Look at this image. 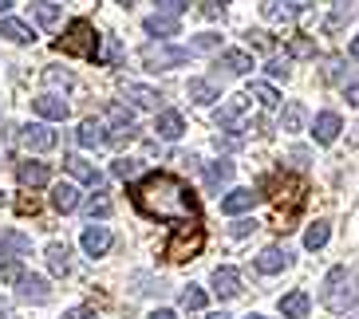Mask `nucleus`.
<instances>
[{
	"label": "nucleus",
	"mask_w": 359,
	"mask_h": 319,
	"mask_svg": "<svg viewBox=\"0 0 359 319\" xmlns=\"http://www.w3.org/2000/svg\"><path fill=\"white\" fill-rule=\"evenodd\" d=\"M205 319H229V316H225V311H210Z\"/></svg>",
	"instance_id": "53"
},
{
	"label": "nucleus",
	"mask_w": 359,
	"mask_h": 319,
	"mask_svg": "<svg viewBox=\"0 0 359 319\" xmlns=\"http://www.w3.org/2000/svg\"><path fill=\"white\" fill-rule=\"evenodd\" d=\"M28 253H32V241L20 229H4L0 233V260H24Z\"/></svg>",
	"instance_id": "11"
},
{
	"label": "nucleus",
	"mask_w": 359,
	"mask_h": 319,
	"mask_svg": "<svg viewBox=\"0 0 359 319\" xmlns=\"http://www.w3.org/2000/svg\"><path fill=\"white\" fill-rule=\"evenodd\" d=\"M348 55H351V59H359V36H355V40L348 43Z\"/></svg>",
	"instance_id": "52"
},
{
	"label": "nucleus",
	"mask_w": 359,
	"mask_h": 319,
	"mask_svg": "<svg viewBox=\"0 0 359 319\" xmlns=\"http://www.w3.org/2000/svg\"><path fill=\"white\" fill-rule=\"evenodd\" d=\"M75 142L83 150H95L107 142V127L103 122H95V118H87V122H79V130H75Z\"/></svg>",
	"instance_id": "21"
},
{
	"label": "nucleus",
	"mask_w": 359,
	"mask_h": 319,
	"mask_svg": "<svg viewBox=\"0 0 359 319\" xmlns=\"http://www.w3.org/2000/svg\"><path fill=\"white\" fill-rule=\"evenodd\" d=\"M249 103H253V99H249V91H245V95H237V99H233V103H225L222 111L213 115V122H217V127H222V130H229L233 139H241L245 130H249V127H245V118H241V111H245V106H249Z\"/></svg>",
	"instance_id": "7"
},
{
	"label": "nucleus",
	"mask_w": 359,
	"mask_h": 319,
	"mask_svg": "<svg viewBox=\"0 0 359 319\" xmlns=\"http://www.w3.org/2000/svg\"><path fill=\"white\" fill-rule=\"evenodd\" d=\"M20 146L32 150V154H43V150L55 146V130L48 122H28V127H20Z\"/></svg>",
	"instance_id": "9"
},
{
	"label": "nucleus",
	"mask_w": 359,
	"mask_h": 319,
	"mask_svg": "<svg viewBox=\"0 0 359 319\" xmlns=\"http://www.w3.org/2000/svg\"><path fill=\"white\" fill-rule=\"evenodd\" d=\"M16 178H20L24 190H40V185L52 181V170H48L43 162H20V166H16Z\"/></svg>",
	"instance_id": "16"
},
{
	"label": "nucleus",
	"mask_w": 359,
	"mask_h": 319,
	"mask_svg": "<svg viewBox=\"0 0 359 319\" xmlns=\"http://www.w3.org/2000/svg\"><path fill=\"white\" fill-rule=\"evenodd\" d=\"M213 67H225L229 75H249L253 71V55L249 52H222Z\"/></svg>",
	"instance_id": "26"
},
{
	"label": "nucleus",
	"mask_w": 359,
	"mask_h": 319,
	"mask_svg": "<svg viewBox=\"0 0 359 319\" xmlns=\"http://www.w3.org/2000/svg\"><path fill=\"white\" fill-rule=\"evenodd\" d=\"M118 4H127V8H130V4H135V0H118Z\"/></svg>",
	"instance_id": "56"
},
{
	"label": "nucleus",
	"mask_w": 359,
	"mask_h": 319,
	"mask_svg": "<svg viewBox=\"0 0 359 319\" xmlns=\"http://www.w3.org/2000/svg\"><path fill=\"white\" fill-rule=\"evenodd\" d=\"M348 103H359V83L348 87Z\"/></svg>",
	"instance_id": "51"
},
{
	"label": "nucleus",
	"mask_w": 359,
	"mask_h": 319,
	"mask_svg": "<svg viewBox=\"0 0 359 319\" xmlns=\"http://www.w3.org/2000/svg\"><path fill=\"white\" fill-rule=\"evenodd\" d=\"M327 236H332V225H327V221L308 225V233H304V248H308V253H316V248H324V245H327Z\"/></svg>",
	"instance_id": "33"
},
{
	"label": "nucleus",
	"mask_w": 359,
	"mask_h": 319,
	"mask_svg": "<svg viewBox=\"0 0 359 319\" xmlns=\"http://www.w3.org/2000/svg\"><path fill=\"white\" fill-rule=\"evenodd\" d=\"M64 319H99L91 308H72V311H64Z\"/></svg>",
	"instance_id": "48"
},
{
	"label": "nucleus",
	"mask_w": 359,
	"mask_h": 319,
	"mask_svg": "<svg viewBox=\"0 0 359 319\" xmlns=\"http://www.w3.org/2000/svg\"><path fill=\"white\" fill-rule=\"evenodd\" d=\"M0 36H4V40H12V43H32L36 40V32L32 28H28V24L24 20H0Z\"/></svg>",
	"instance_id": "31"
},
{
	"label": "nucleus",
	"mask_w": 359,
	"mask_h": 319,
	"mask_svg": "<svg viewBox=\"0 0 359 319\" xmlns=\"http://www.w3.org/2000/svg\"><path fill=\"white\" fill-rule=\"evenodd\" d=\"M249 99H257L261 106H276V103H280L276 87H269V83H249Z\"/></svg>",
	"instance_id": "38"
},
{
	"label": "nucleus",
	"mask_w": 359,
	"mask_h": 319,
	"mask_svg": "<svg viewBox=\"0 0 359 319\" xmlns=\"http://www.w3.org/2000/svg\"><path fill=\"white\" fill-rule=\"evenodd\" d=\"M111 241H115V236H111V229H107V225H87L83 236H79V245H83V253L91 256V260L111 253Z\"/></svg>",
	"instance_id": "10"
},
{
	"label": "nucleus",
	"mask_w": 359,
	"mask_h": 319,
	"mask_svg": "<svg viewBox=\"0 0 359 319\" xmlns=\"http://www.w3.org/2000/svg\"><path fill=\"white\" fill-rule=\"evenodd\" d=\"M142 64L150 71H170V67L190 64V48H178V43H147L142 48Z\"/></svg>",
	"instance_id": "5"
},
{
	"label": "nucleus",
	"mask_w": 359,
	"mask_h": 319,
	"mask_svg": "<svg viewBox=\"0 0 359 319\" xmlns=\"http://www.w3.org/2000/svg\"><path fill=\"white\" fill-rule=\"evenodd\" d=\"M118 64H123V43L115 36H103L95 52V67H118Z\"/></svg>",
	"instance_id": "24"
},
{
	"label": "nucleus",
	"mask_w": 359,
	"mask_h": 319,
	"mask_svg": "<svg viewBox=\"0 0 359 319\" xmlns=\"http://www.w3.org/2000/svg\"><path fill=\"white\" fill-rule=\"evenodd\" d=\"M111 209H115V205H111L107 193H91V197H87V213H91V221H95V217H107Z\"/></svg>",
	"instance_id": "40"
},
{
	"label": "nucleus",
	"mask_w": 359,
	"mask_h": 319,
	"mask_svg": "<svg viewBox=\"0 0 359 319\" xmlns=\"http://www.w3.org/2000/svg\"><path fill=\"white\" fill-rule=\"evenodd\" d=\"M48 268H52L55 276H67V272H72V248L60 245V241L48 245Z\"/></svg>",
	"instance_id": "30"
},
{
	"label": "nucleus",
	"mask_w": 359,
	"mask_h": 319,
	"mask_svg": "<svg viewBox=\"0 0 359 319\" xmlns=\"http://www.w3.org/2000/svg\"><path fill=\"white\" fill-rule=\"evenodd\" d=\"M201 245H205V229H201L198 221L178 225V233L166 241V256L170 260H194V256L201 253Z\"/></svg>",
	"instance_id": "4"
},
{
	"label": "nucleus",
	"mask_w": 359,
	"mask_h": 319,
	"mask_svg": "<svg viewBox=\"0 0 359 319\" xmlns=\"http://www.w3.org/2000/svg\"><path fill=\"white\" fill-rule=\"evenodd\" d=\"M249 43H257L261 52H273V40H269L264 32H249Z\"/></svg>",
	"instance_id": "46"
},
{
	"label": "nucleus",
	"mask_w": 359,
	"mask_h": 319,
	"mask_svg": "<svg viewBox=\"0 0 359 319\" xmlns=\"http://www.w3.org/2000/svg\"><path fill=\"white\" fill-rule=\"evenodd\" d=\"M186 95H190L198 106H210L213 99H222V95H217V87H213L210 79H190V87H186Z\"/></svg>",
	"instance_id": "32"
},
{
	"label": "nucleus",
	"mask_w": 359,
	"mask_h": 319,
	"mask_svg": "<svg viewBox=\"0 0 359 319\" xmlns=\"http://www.w3.org/2000/svg\"><path fill=\"white\" fill-rule=\"evenodd\" d=\"M32 16L43 28H55V24H60V8H55L52 0H32Z\"/></svg>",
	"instance_id": "35"
},
{
	"label": "nucleus",
	"mask_w": 359,
	"mask_h": 319,
	"mask_svg": "<svg viewBox=\"0 0 359 319\" xmlns=\"http://www.w3.org/2000/svg\"><path fill=\"white\" fill-rule=\"evenodd\" d=\"M147 32L158 36V40H166V36H182V24H178V16L154 12V16H147Z\"/></svg>",
	"instance_id": "23"
},
{
	"label": "nucleus",
	"mask_w": 359,
	"mask_h": 319,
	"mask_svg": "<svg viewBox=\"0 0 359 319\" xmlns=\"http://www.w3.org/2000/svg\"><path fill=\"white\" fill-rule=\"evenodd\" d=\"M43 79H48V83H64V87H72V75H67V71H43Z\"/></svg>",
	"instance_id": "47"
},
{
	"label": "nucleus",
	"mask_w": 359,
	"mask_h": 319,
	"mask_svg": "<svg viewBox=\"0 0 359 319\" xmlns=\"http://www.w3.org/2000/svg\"><path fill=\"white\" fill-rule=\"evenodd\" d=\"M288 59H316V40L292 36V40H288Z\"/></svg>",
	"instance_id": "34"
},
{
	"label": "nucleus",
	"mask_w": 359,
	"mask_h": 319,
	"mask_svg": "<svg viewBox=\"0 0 359 319\" xmlns=\"http://www.w3.org/2000/svg\"><path fill=\"white\" fill-rule=\"evenodd\" d=\"M0 319H12V316H8V311H0Z\"/></svg>",
	"instance_id": "57"
},
{
	"label": "nucleus",
	"mask_w": 359,
	"mask_h": 319,
	"mask_svg": "<svg viewBox=\"0 0 359 319\" xmlns=\"http://www.w3.org/2000/svg\"><path fill=\"white\" fill-rule=\"evenodd\" d=\"M264 71L273 75V79H288V55H285V59H280V55H273V59L264 64Z\"/></svg>",
	"instance_id": "43"
},
{
	"label": "nucleus",
	"mask_w": 359,
	"mask_h": 319,
	"mask_svg": "<svg viewBox=\"0 0 359 319\" xmlns=\"http://www.w3.org/2000/svg\"><path fill=\"white\" fill-rule=\"evenodd\" d=\"M257 229V221H249V217H241V221H233V236H249Z\"/></svg>",
	"instance_id": "45"
},
{
	"label": "nucleus",
	"mask_w": 359,
	"mask_h": 319,
	"mask_svg": "<svg viewBox=\"0 0 359 319\" xmlns=\"http://www.w3.org/2000/svg\"><path fill=\"white\" fill-rule=\"evenodd\" d=\"M24 276H28V272L20 268V260H4V264H0V280H4V284H20Z\"/></svg>",
	"instance_id": "42"
},
{
	"label": "nucleus",
	"mask_w": 359,
	"mask_h": 319,
	"mask_svg": "<svg viewBox=\"0 0 359 319\" xmlns=\"http://www.w3.org/2000/svg\"><path fill=\"white\" fill-rule=\"evenodd\" d=\"M64 166H67V173H72V178L87 181V185H95V190H103V173H99L87 158H79V154H67Z\"/></svg>",
	"instance_id": "17"
},
{
	"label": "nucleus",
	"mask_w": 359,
	"mask_h": 319,
	"mask_svg": "<svg viewBox=\"0 0 359 319\" xmlns=\"http://www.w3.org/2000/svg\"><path fill=\"white\" fill-rule=\"evenodd\" d=\"M300 127H304V106L288 103L285 115H280V130H288V134H292V130H300Z\"/></svg>",
	"instance_id": "37"
},
{
	"label": "nucleus",
	"mask_w": 359,
	"mask_h": 319,
	"mask_svg": "<svg viewBox=\"0 0 359 319\" xmlns=\"http://www.w3.org/2000/svg\"><path fill=\"white\" fill-rule=\"evenodd\" d=\"M130 201L150 221L170 225H194L198 221V197L178 173H147L130 185Z\"/></svg>",
	"instance_id": "1"
},
{
	"label": "nucleus",
	"mask_w": 359,
	"mask_h": 319,
	"mask_svg": "<svg viewBox=\"0 0 359 319\" xmlns=\"http://www.w3.org/2000/svg\"><path fill=\"white\" fill-rule=\"evenodd\" d=\"M130 139H135V115L123 103H111L107 106V142L111 146H123Z\"/></svg>",
	"instance_id": "6"
},
{
	"label": "nucleus",
	"mask_w": 359,
	"mask_h": 319,
	"mask_svg": "<svg viewBox=\"0 0 359 319\" xmlns=\"http://www.w3.org/2000/svg\"><path fill=\"white\" fill-rule=\"evenodd\" d=\"M213 296L217 299H233V296H241V272L237 268H213Z\"/></svg>",
	"instance_id": "12"
},
{
	"label": "nucleus",
	"mask_w": 359,
	"mask_h": 319,
	"mask_svg": "<svg viewBox=\"0 0 359 319\" xmlns=\"http://www.w3.org/2000/svg\"><path fill=\"white\" fill-rule=\"evenodd\" d=\"M158 4V12H166V16H178V12L190 8V0H154Z\"/></svg>",
	"instance_id": "44"
},
{
	"label": "nucleus",
	"mask_w": 359,
	"mask_h": 319,
	"mask_svg": "<svg viewBox=\"0 0 359 319\" xmlns=\"http://www.w3.org/2000/svg\"><path fill=\"white\" fill-rule=\"evenodd\" d=\"M217 4H229V0H217Z\"/></svg>",
	"instance_id": "58"
},
{
	"label": "nucleus",
	"mask_w": 359,
	"mask_h": 319,
	"mask_svg": "<svg viewBox=\"0 0 359 319\" xmlns=\"http://www.w3.org/2000/svg\"><path fill=\"white\" fill-rule=\"evenodd\" d=\"M20 296L28 299V304H48V299H52V288H48L43 276H32V272H28V276L20 280Z\"/></svg>",
	"instance_id": "22"
},
{
	"label": "nucleus",
	"mask_w": 359,
	"mask_h": 319,
	"mask_svg": "<svg viewBox=\"0 0 359 319\" xmlns=\"http://www.w3.org/2000/svg\"><path fill=\"white\" fill-rule=\"evenodd\" d=\"M229 178H233V162H225V158L222 162H205V190L217 193Z\"/></svg>",
	"instance_id": "29"
},
{
	"label": "nucleus",
	"mask_w": 359,
	"mask_h": 319,
	"mask_svg": "<svg viewBox=\"0 0 359 319\" xmlns=\"http://www.w3.org/2000/svg\"><path fill=\"white\" fill-rule=\"evenodd\" d=\"M257 197H261L257 190H233V193H225V197H222V213H229V217L249 213L257 205Z\"/></svg>",
	"instance_id": "18"
},
{
	"label": "nucleus",
	"mask_w": 359,
	"mask_h": 319,
	"mask_svg": "<svg viewBox=\"0 0 359 319\" xmlns=\"http://www.w3.org/2000/svg\"><path fill=\"white\" fill-rule=\"evenodd\" d=\"M339 130H344V122H339L336 111H320V115H316V127H312V139H316L320 146H332V142L339 139Z\"/></svg>",
	"instance_id": "13"
},
{
	"label": "nucleus",
	"mask_w": 359,
	"mask_h": 319,
	"mask_svg": "<svg viewBox=\"0 0 359 319\" xmlns=\"http://www.w3.org/2000/svg\"><path fill=\"white\" fill-rule=\"evenodd\" d=\"M111 173L123 178V181H130V178L142 173V162H138V158H115V162H111Z\"/></svg>",
	"instance_id": "36"
},
{
	"label": "nucleus",
	"mask_w": 359,
	"mask_h": 319,
	"mask_svg": "<svg viewBox=\"0 0 359 319\" xmlns=\"http://www.w3.org/2000/svg\"><path fill=\"white\" fill-rule=\"evenodd\" d=\"M52 209L55 213H72V209H79V190H75L72 181H60L52 190Z\"/></svg>",
	"instance_id": "25"
},
{
	"label": "nucleus",
	"mask_w": 359,
	"mask_h": 319,
	"mask_svg": "<svg viewBox=\"0 0 359 319\" xmlns=\"http://www.w3.org/2000/svg\"><path fill=\"white\" fill-rule=\"evenodd\" d=\"M245 319H269V316H245Z\"/></svg>",
	"instance_id": "55"
},
{
	"label": "nucleus",
	"mask_w": 359,
	"mask_h": 319,
	"mask_svg": "<svg viewBox=\"0 0 359 319\" xmlns=\"http://www.w3.org/2000/svg\"><path fill=\"white\" fill-rule=\"evenodd\" d=\"M288 264H292V253H288V248H280V245L264 248V253L257 256V272H264V276H276V272H285Z\"/></svg>",
	"instance_id": "14"
},
{
	"label": "nucleus",
	"mask_w": 359,
	"mask_h": 319,
	"mask_svg": "<svg viewBox=\"0 0 359 319\" xmlns=\"http://www.w3.org/2000/svg\"><path fill=\"white\" fill-rule=\"evenodd\" d=\"M150 319H178L170 308H158V311H150Z\"/></svg>",
	"instance_id": "50"
},
{
	"label": "nucleus",
	"mask_w": 359,
	"mask_h": 319,
	"mask_svg": "<svg viewBox=\"0 0 359 319\" xmlns=\"http://www.w3.org/2000/svg\"><path fill=\"white\" fill-rule=\"evenodd\" d=\"M127 99L135 106H142V111H158V106H162L158 91H154V87H142V83H127Z\"/></svg>",
	"instance_id": "27"
},
{
	"label": "nucleus",
	"mask_w": 359,
	"mask_h": 319,
	"mask_svg": "<svg viewBox=\"0 0 359 319\" xmlns=\"http://www.w3.org/2000/svg\"><path fill=\"white\" fill-rule=\"evenodd\" d=\"M99 40H103V36H95V24L79 16V20L67 24V32L55 40V48H60L64 55H83V59H95Z\"/></svg>",
	"instance_id": "3"
},
{
	"label": "nucleus",
	"mask_w": 359,
	"mask_h": 319,
	"mask_svg": "<svg viewBox=\"0 0 359 319\" xmlns=\"http://www.w3.org/2000/svg\"><path fill=\"white\" fill-rule=\"evenodd\" d=\"M320 304L327 311H336V316H348L351 308L359 304V272L348 264L332 268L324 276V292H320Z\"/></svg>",
	"instance_id": "2"
},
{
	"label": "nucleus",
	"mask_w": 359,
	"mask_h": 319,
	"mask_svg": "<svg viewBox=\"0 0 359 319\" xmlns=\"http://www.w3.org/2000/svg\"><path fill=\"white\" fill-rule=\"evenodd\" d=\"M182 308H186V311H201V308H205V292H201L198 284H190L186 292H182Z\"/></svg>",
	"instance_id": "41"
},
{
	"label": "nucleus",
	"mask_w": 359,
	"mask_h": 319,
	"mask_svg": "<svg viewBox=\"0 0 359 319\" xmlns=\"http://www.w3.org/2000/svg\"><path fill=\"white\" fill-rule=\"evenodd\" d=\"M32 111H36L40 118H48V122H64V118L72 115V106H67L60 95H40V99H32Z\"/></svg>",
	"instance_id": "15"
},
{
	"label": "nucleus",
	"mask_w": 359,
	"mask_h": 319,
	"mask_svg": "<svg viewBox=\"0 0 359 319\" xmlns=\"http://www.w3.org/2000/svg\"><path fill=\"white\" fill-rule=\"evenodd\" d=\"M217 48H222V36L217 32H201L190 40V52H217Z\"/></svg>",
	"instance_id": "39"
},
{
	"label": "nucleus",
	"mask_w": 359,
	"mask_h": 319,
	"mask_svg": "<svg viewBox=\"0 0 359 319\" xmlns=\"http://www.w3.org/2000/svg\"><path fill=\"white\" fill-rule=\"evenodd\" d=\"M12 8V0H0V12H8Z\"/></svg>",
	"instance_id": "54"
},
{
	"label": "nucleus",
	"mask_w": 359,
	"mask_h": 319,
	"mask_svg": "<svg viewBox=\"0 0 359 319\" xmlns=\"http://www.w3.org/2000/svg\"><path fill=\"white\" fill-rule=\"evenodd\" d=\"M261 16H264V20H273V24L300 20V16H308V0H264Z\"/></svg>",
	"instance_id": "8"
},
{
	"label": "nucleus",
	"mask_w": 359,
	"mask_h": 319,
	"mask_svg": "<svg viewBox=\"0 0 359 319\" xmlns=\"http://www.w3.org/2000/svg\"><path fill=\"white\" fill-rule=\"evenodd\" d=\"M154 130H158V139L178 142L182 134H186V118H182L178 111H162V115H158V122H154Z\"/></svg>",
	"instance_id": "19"
},
{
	"label": "nucleus",
	"mask_w": 359,
	"mask_h": 319,
	"mask_svg": "<svg viewBox=\"0 0 359 319\" xmlns=\"http://www.w3.org/2000/svg\"><path fill=\"white\" fill-rule=\"evenodd\" d=\"M351 16H355V0H336L332 12H327V20H324V32H339Z\"/></svg>",
	"instance_id": "28"
},
{
	"label": "nucleus",
	"mask_w": 359,
	"mask_h": 319,
	"mask_svg": "<svg viewBox=\"0 0 359 319\" xmlns=\"http://www.w3.org/2000/svg\"><path fill=\"white\" fill-rule=\"evenodd\" d=\"M16 209H20V213H36V201H32V197H20V201H16Z\"/></svg>",
	"instance_id": "49"
},
{
	"label": "nucleus",
	"mask_w": 359,
	"mask_h": 319,
	"mask_svg": "<svg viewBox=\"0 0 359 319\" xmlns=\"http://www.w3.org/2000/svg\"><path fill=\"white\" fill-rule=\"evenodd\" d=\"M308 311H312L308 292H288V296H280V316L285 319H308Z\"/></svg>",
	"instance_id": "20"
}]
</instances>
